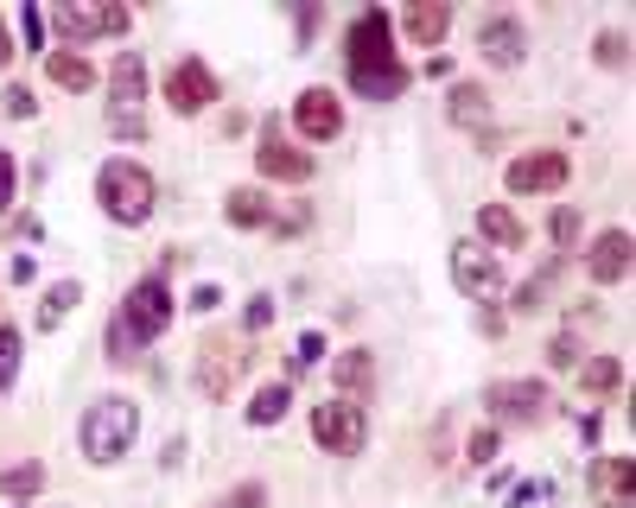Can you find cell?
Returning <instances> with one entry per match:
<instances>
[{
	"label": "cell",
	"mask_w": 636,
	"mask_h": 508,
	"mask_svg": "<svg viewBox=\"0 0 636 508\" xmlns=\"http://www.w3.org/2000/svg\"><path fill=\"white\" fill-rule=\"evenodd\" d=\"M319 356H325V337H319V330H305V337H300V356H293V375H300V368H312Z\"/></svg>",
	"instance_id": "obj_38"
},
{
	"label": "cell",
	"mask_w": 636,
	"mask_h": 508,
	"mask_svg": "<svg viewBox=\"0 0 636 508\" xmlns=\"http://www.w3.org/2000/svg\"><path fill=\"white\" fill-rule=\"evenodd\" d=\"M76 299H83V287H76V280H58V287L38 299V330H58L76 312Z\"/></svg>",
	"instance_id": "obj_24"
},
{
	"label": "cell",
	"mask_w": 636,
	"mask_h": 508,
	"mask_svg": "<svg viewBox=\"0 0 636 508\" xmlns=\"http://www.w3.org/2000/svg\"><path fill=\"white\" fill-rule=\"evenodd\" d=\"M586 274H592L599 287H617V280L631 274V229H604L599 242L586 249Z\"/></svg>",
	"instance_id": "obj_15"
},
{
	"label": "cell",
	"mask_w": 636,
	"mask_h": 508,
	"mask_svg": "<svg viewBox=\"0 0 636 508\" xmlns=\"http://www.w3.org/2000/svg\"><path fill=\"white\" fill-rule=\"evenodd\" d=\"M134 356H141V343H134V337H128V325L115 318V325H109V363H134Z\"/></svg>",
	"instance_id": "obj_32"
},
{
	"label": "cell",
	"mask_w": 636,
	"mask_h": 508,
	"mask_svg": "<svg viewBox=\"0 0 636 508\" xmlns=\"http://www.w3.org/2000/svg\"><path fill=\"white\" fill-rule=\"evenodd\" d=\"M134 438H141V400L128 395H103L89 400V413H83V426H76V445H83V458L89 464H121L128 451H134Z\"/></svg>",
	"instance_id": "obj_2"
},
{
	"label": "cell",
	"mask_w": 636,
	"mask_h": 508,
	"mask_svg": "<svg viewBox=\"0 0 636 508\" xmlns=\"http://www.w3.org/2000/svg\"><path fill=\"white\" fill-rule=\"evenodd\" d=\"M217 305H224V292H217V287H197V292H191V312H217Z\"/></svg>",
	"instance_id": "obj_40"
},
{
	"label": "cell",
	"mask_w": 636,
	"mask_h": 508,
	"mask_svg": "<svg viewBox=\"0 0 636 508\" xmlns=\"http://www.w3.org/2000/svg\"><path fill=\"white\" fill-rule=\"evenodd\" d=\"M242 325H249V330H267V325H274V299H267V292H255V299H249Z\"/></svg>",
	"instance_id": "obj_35"
},
{
	"label": "cell",
	"mask_w": 636,
	"mask_h": 508,
	"mask_svg": "<svg viewBox=\"0 0 636 508\" xmlns=\"http://www.w3.org/2000/svg\"><path fill=\"white\" fill-rule=\"evenodd\" d=\"M344 51H350V89L363 96V102H395L401 89H408V71H401V58H395V20L370 7L350 33H344Z\"/></svg>",
	"instance_id": "obj_1"
},
{
	"label": "cell",
	"mask_w": 636,
	"mask_h": 508,
	"mask_svg": "<svg viewBox=\"0 0 636 508\" xmlns=\"http://www.w3.org/2000/svg\"><path fill=\"white\" fill-rule=\"evenodd\" d=\"M287 407H293V382H267V388H255V400L242 413H249V426H280Z\"/></svg>",
	"instance_id": "obj_22"
},
{
	"label": "cell",
	"mask_w": 636,
	"mask_h": 508,
	"mask_svg": "<svg viewBox=\"0 0 636 508\" xmlns=\"http://www.w3.org/2000/svg\"><path fill=\"white\" fill-rule=\"evenodd\" d=\"M96 197H103V210H109V222H121V229H141V222L153 217V172L141 166V159H103V172H96Z\"/></svg>",
	"instance_id": "obj_3"
},
{
	"label": "cell",
	"mask_w": 636,
	"mask_h": 508,
	"mask_svg": "<svg viewBox=\"0 0 636 508\" xmlns=\"http://www.w3.org/2000/svg\"><path fill=\"white\" fill-rule=\"evenodd\" d=\"M452 287L465 299H478V305H490L503 292V254H490L484 242H458L452 249Z\"/></svg>",
	"instance_id": "obj_6"
},
{
	"label": "cell",
	"mask_w": 636,
	"mask_h": 508,
	"mask_svg": "<svg viewBox=\"0 0 636 508\" xmlns=\"http://www.w3.org/2000/svg\"><path fill=\"white\" fill-rule=\"evenodd\" d=\"M13 375H20V330L13 318H0V395L13 388Z\"/></svg>",
	"instance_id": "obj_27"
},
{
	"label": "cell",
	"mask_w": 636,
	"mask_h": 508,
	"mask_svg": "<svg viewBox=\"0 0 636 508\" xmlns=\"http://www.w3.org/2000/svg\"><path fill=\"white\" fill-rule=\"evenodd\" d=\"M579 388H586V395H611V388H624V363H617V356H592V363H579Z\"/></svg>",
	"instance_id": "obj_25"
},
{
	"label": "cell",
	"mask_w": 636,
	"mask_h": 508,
	"mask_svg": "<svg viewBox=\"0 0 636 508\" xmlns=\"http://www.w3.org/2000/svg\"><path fill=\"white\" fill-rule=\"evenodd\" d=\"M242 343H229V337H217V343H204V356H197V368H191V382H197V395L224 400L229 388H236V375L249 368V356H236Z\"/></svg>",
	"instance_id": "obj_11"
},
{
	"label": "cell",
	"mask_w": 636,
	"mask_h": 508,
	"mask_svg": "<svg viewBox=\"0 0 636 508\" xmlns=\"http://www.w3.org/2000/svg\"><path fill=\"white\" fill-rule=\"evenodd\" d=\"M496 451H503V433H496V426H478V433H471V464H490Z\"/></svg>",
	"instance_id": "obj_33"
},
{
	"label": "cell",
	"mask_w": 636,
	"mask_h": 508,
	"mask_svg": "<svg viewBox=\"0 0 636 508\" xmlns=\"http://www.w3.org/2000/svg\"><path fill=\"white\" fill-rule=\"evenodd\" d=\"M7 114H13V121H33V114H38V102H33V89H26V83H13V89H7Z\"/></svg>",
	"instance_id": "obj_34"
},
{
	"label": "cell",
	"mask_w": 636,
	"mask_h": 508,
	"mask_svg": "<svg viewBox=\"0 0 636 508\" xmlns=\"http://www.w3.org/2000/svg\"><path fill=\"white\" fill-rule=\"evenodd\" d=\"M13 58V38H7V20H0V64Z\"/></svg>",
	"instance_id": "obj_42"
},
{
	"label": "cell",
	"mask_w": 636,
	"mask_h": 508,
	"mask_svg": "<svg viewBox=\"0 0 636 508\" xmlns=\"http://www.w3.org/2000/svg\"><path fill=\"white\" fill-rule=\"evenodd\" d=\"M13 235H20V242H38V235H45V222H38V217H13Z\"/></svg>",
	"instance_id": "obj_41"
},
{
	"label": "cell",
	"mask_w": 636,
	"mask_h": 508,
	"mask_svg": "<svg viewBox=\"0 0 636 508\" xmlns=\"http://www.w3.org/2000/svg\"><path fill=\"white\" fill-rule=\"evenodd\" d=\"M478 51H484V64H496V71H516L528 51V33L516 13H484L478 20Z\"/></svg>",
	"instance_id": "obj_10"
},
{
	"label": "cell",
	"mask_w": 636,
	"mask_h": 508,
	"mask_svg": "<svg viewBox=\"0 0 636 508\" xmlns=\"http://www.w3.org/2000/svg\"><path fill=\"white\" fill-rule=\"evenodd\" d=\"M446 114L458 121V128L484 134V128H490V96L478 89V83H458V89H452V102H446Z\"/></svg>",
	"instance_id": "obj_23"
},
{
	"label": "cell",
	"mask_w": 636,
	"mask_h": 508,
	"mask_svg": "<svg viewBox=\"0 0 636 508\" xmlns=\"http://www.w3.org/2000/svg\"><path fill=\"white\" fill-rule=\"evenodd\" d=\"M554 274H561V261H548L541 274H528L523 292H516V305H523V312H541V299H548V287H554Z\"/></svg>",
	"instance_id": "obj_28"
},
{
	"label": "cell",
	"mask_w": 636,
	"mask_h": 508,
	"mask_svg": "<svg viewBox=\"0 0 636 508\" xmlns=\"http://www.w3.org/2000/svg\"><path fill=\"white\" fill-rule=\"evenodd\" d=\"M45 26H58L71 45H89V38H121V33H128V7H83V0H71V7H58Z\"/></svg>",
	"instance_id": "obj_8"
},
{
	"label": "cell",
	"mask_w": 636,
	"mask_h": 508,
	"mask_svg": "<svg viewBox=\"0 0 636 508\" xmlns=\"http://www.w3.org/2000/svg\"><path fill=\"white\" fill-rule=\"evenodd\" d=\"M217 508H267V483H236Z\"/></svg>",
	"instance_id": "obj_31"
},
{
	"label": "cell",
	"mask_w": 636,
	"mask_h": 508,
	"mask_svg": "<svg viewBox=\"0 0 636 508\" xmlns=\"http://www.w3.org/2000/svg\"><path fill=\"white\" fill-rule=\"evenodd\" d=\"M592 58H599L604 71H624V58H631V38H624V33H599V38H592Z\"/></svg>",
	"instance_id": "obj_29"
},
{
	"label": "cell",
	"mask_w": 636,
	"mask_h": 508,
	"mask_svg": "<svg viewBox=\"0 0 636 508\" xmlns=\"http://www.w3.org/2000/svg\"><path fill=\"white\" fill-rule=\"evenodd\" d=\"M255 166H262V179H274V184H305L312 179V153H293V141H287L280 128H267L262 134Z\"/></svg>",
	"instance_id": "obj_14"
},
{
	"label": "cell",
	"mask_w": 636,
	"mask_h": 508,
	"mask_svg": "<svg viewBox=\"0 0 636 508\" xmlns=\"http://www.w3.org/2000/svg\"><path fill=\"white\" fill-rule=\"evenodd\" d=\"M332 382H337V400H370V388H375V363H370V350H344L332 363Z\"/></svg>",
	"instance_id": "obj_18"
},
{
	"label": "cell",
	"mask_w": 636,
	"mask_h": 508,
	"mask_svg": "<svg viewBox=\"0 0 636 508\" xmlns=\"http://www.w3.org/2000/svg\"><path fill=\"white\" fill-rule=\"evenodd\" d=\"M115 318L128 325V337H134V343H153V337H166V330H172V292H166V280H159V274L134 280Z\"/></svg>",
	"instance_id": "obj_4"
},
{
	"label": "cell",
	"mask_w": 636,
	"mask_h": 508,
	"mask_svg": "<svg viewBox=\"0 0 636 508\" xmlns=\"http://www.w3.org/2000/svg\"><path fill=\"white\" fill-rule=\"evenodd\" d=\"M45 76H51L58 89H71V96H89V89H96V64H89L83 51H51V58H45Z\"/></svg>",
	"instance_id": "obj_19"
},
{
	"label": "cell",
	"mask_w": 636,
	"mask_h": 508,
	"mask_svg": "<svg viewBox=\"0 0 636 508\" xmlns=\"http://www.w3.org/2000/svg\"><path fill=\"white\" fill-rule=\"evenodd\" d=\"M13 179H20V166H13V153L0 146V210H13Z\"/></svg>",
	"instance_id": "obj_39"
},
{
	"label": "cell",
	"mask_w": 636,
	"mask_h": 508,
	"mask_svg": "<svg viewBox=\"0 0 636 508\" xmlns=\"http://www.w3.org/2000/svg\"><path fill=\"white\" fill-rule=\"evenodd\" d=\"M224 222L229 229H267V222H274L267 191H242V184H236V191L224 197Z\"/></svg>",
	"instance_id": "obj_20"
},
{
	"label": "cell",
	"mask_w": 636,
	"mask_h": 508,
	"mask_svg": "<svg viewBox=\"0 0 636 508\" xmlns=\"http://www.w3.org/2000/svg\"><path fill=\"white\" fill-rule=\"evenodd\" d=\"M484 400H490L496 420H523V426L541 420V407H554V400H548V382H535V375H528V382H490Z\"/></svg>",
	"instance_id": "obj_13"
},
{
	"label": "cell",
	"mask_w": 636,
	"mask_h": 508,
	"mask_svg": "<svg viewBox=\"0 0 636 508\" xmlns=\"http://www.w3.org/2000/svg\"><path fill=\"white\" fill-rule=\"evenodd\" d=\"M312 438H319V451H332V458H357L363 438H370V420H363L357 400H325V407H312Z\"/></svg>",
	"instance_id": "obj_5"
},
{
	"label": "cell",
	"mask_w": 636,
	"mask_h": 508,
	"mask_svg": "<svg viewBox=\"0 0 636 508\" xmlns=\"http://www.w3.org/2000/svg\"><path fill=\"white\" fill-rule=\"evenodd\" d=\"M566 179H573L566 153H516V159H509V172H503L509 197H548V191H561Z\"/></svg>",
	"instance_id": "obj_7"
},
{
	"label": "cell",
	"mask_w": 636,
	"mask_h": 508,
	"mask_svg": "<svg viewBox=\"0 0 636 508\" xmlns=\"http://www.w3.org/2000/svg\"><path fill=\"white\" fill-rule=\"evenodd\" d=\"M166 102L179 114H204L217 102V71H211L204 58H179V64L166 71Z\"/></svg>",
	"instance_id": "obj_9"
},
{
	"label": "cell",
	"mask_w": 636,
	"mask_h": 508,
	"mask_svg": "<svg viewBox=\"0 0 636 508\" xmlns=\"http://www.w3.org/2000/svg\"><path fill=\"white\" fill-rule=\"evenodd\" d=\"M20 33H26V45H45V33H51V26H45V13H38V7H20Z\"/></svg>",
	"instance_id": "obj_36"
},
{
	"label": "cell",
	"mask_w": 636,
	"mask_h": 508,
	"mask_svg": "<svg viewBox=\"0 0 636 508\" xmlns=\"http://www.w3.org/2000/svg\"><path fill=\"white\" fill-rule=\"evenodd\" d=\"M293 128H300L305 141H337V134H344V102H337V89H300V96H293Z\"/></svg>",
	"instance_id": "obj_12"
},
{
	"label": "cell",
	"mask_w": 636,
	"mask_h": 508,
	"mask_svg": "<svg viewBox=\"0 0 636 508\" xmlns=\"http://www.w3.org/2000/svg\"><path fill=\"white\" fill-rule=\"evenodd\" d=\"M478 235H484V249L490 254H509V249H523V217H516V210H509V204H484V210H478Z\"/></svg>",
	"instance_id": "obj_17"
},
{
	"label": "cell",
	"mask_w": 636,
	"mask_h": 508,
	"mask_svg": "<svg viewBox=\"0 0 636 508\" xmlns=\"http://www.w3.org/2000/svg\"><path fill=\"white\" fill-rule=\"evenodd\" d=\"M592 489L604 496V508H636V496H631V458H604V464H592Z\"/></svg>",
	"instance_id": "obj_21"
},
{
	"label": "cell",
	"mask_w": 636,
	"mask_h": 508,
	"mask_svg": "<svg viewBox=\"0 0 636 508\" xmlns=\"http://www.w3.org/2000/svg\"><path fill=\"white\" fill-rule=\"evenodd\" d=\"M548 229H554V242H561V249H573V242H579V210H554Z\"/></svg>",
	"instance_id": "obj_37"
},
{
	"label": "cell",
	"mask_w": 636,
	"mask_h": 508,
	"mask_svg": "<svg viewBox=\"0 0 636 508\" xmlns=\"http://www.w3.org/2000/svg\"><path fill=\"white\" fill-rule=\"evenodd\" d=\"M401 33H408L413 45H446L452 7H446V0H413L408 13H401Z\"/></svg>",
	"instance_id": "obj_16"
},
{
	"label": "cell",
	"mask_w": 636,
	"mask_h": 508,
	"mask_svg": "<svg viewBox=\"0 0 636 508\" xmlns=\"http://www.w3.org/2000/svg\"><path fill=\"white\" fill-rule=\"evenodd\" d=\"M0 489H7L13 503L38 496V489H45V464H38V458H26V464H7V471H0Z\"/></svg>",
	"instance_id": "obj_26"
},
{
	"label": "cell",
	"mask_w": 636,
	"mask_h": 508,
	"mask_svg": "<svg viewBox=\"0 0 636 508\" xmlns=\"http://www.w3.org/2000/svg\"><path fill=\"white\" fill-rule=\"evenodd\" d=\"M579 356H586V350H579V337H573V330H561V337L548 343V363H554V368H579Z\"/></svg>",
	"instance_id": "obj_30"
}]
</instances>
